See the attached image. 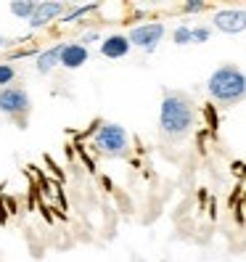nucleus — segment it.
<instances>
[{"instance_id": "f257e3e1", "label": "nucleus", "mask_w": 246, "mask_h": 262, "mask_svg": "<svg viewBox=\"0 0 246 262\" xmlns=\"http://www.w3.org/2000/svg\"><path fill=\"white\" fill-rule=\"evenodd\" d=\"M159 125L162 133L170 138L186 135L193 125V106L188 98H183L180 93H170L162 101V112H159Z\"/></svg>"}, {"instance_id": "f03ea898", "label": "nucleus", "mask_w": 246, "mask_h": 262, "mask_svg": "<svg viewBox=\"0 0 246 262\" xmlns=\"http://www.w3.org/2000/svg\"><path fill=\"white\" fill-rule=\"evenodd\" d=\"M209 96L217 98L220 103H238L246 98V74L238 67H220L209 77Z\"/></svg>"}, {"instance_id": "7ed1b4c3", "label": "nucleus", "mask_w": 246, "mask_h": 262, "mask_svg": "<svg viewBox=\"0 0 246 262\" xmlns=\"http://www.w3.org/2000/svg\"><path fill=\"white\" fill-rule=\"evenodd\" d=\"M93 146L101 151V154H109V157H119L125 154L127 146H130V135L122 125H101L96 130V138H93Z\"/></svg>"}, {"instance_id": "20e7f679", "label": "nucleus", "mask_w": 246, "mask_h": 262, "mask_svg": "<svg viewBox=\"0 0 246 262\" xmlns=\"http://www.w3.org/2000/svg\"><path fill=\"white\" fill-rule=\"evenodd\" d=\"M0 112L8 117H21L29 112V96L21 88H3L0 90Z\"/></svg>"}, {"instance_id": "39448f33", "label": "nucleus", "mask_w": 246, "mask_h": 262, "mask_svg": "<svg viewBox=\"0 0 246 262\" xmlns=\"http://www.w3.org/2000/svg\"><path fill=\"white\" fill-rule=\"evenodd\" d=\"M164 37V27L159 21H153V24H141V27H135L132 32H130V42L138 45V48H143V51H153L159 45V40Z\"/></svg>"}, {"instance_id": "423d86ee", "label": "nucleus", "mask_w": 246, "mask_h": 262, "mask_svg": "<svg viewBox=\"0 0 246 262\" xmlns=\"http://www.w3.org/2000/svg\"><path fill=\"white\" fill-rule=\"evenodd\" d=\"M214 27L220 32H228V35H238L246 29V11H238V8H228V11H220L214 16Z\"/></svg>"}, {"instance_id": "0eeeda50", "label": "nucleus", "mask_w": 246, "mask_h": 262, "mask_svg": "<svg viewBox=\"0 0 246 262\" xmlns=\"http://www.w3.org/2000/svg\"><path fill=\"white\" fill-rule=\"evenodd\" d=\"M130 37H125V35H111V37H106L103 42H101V53L106 56V58H122V56H127V51H130Z\"/></svg>"}, {"instance_id": "6e6552de", "label": "nucleus", "mask_w": 246, "mask_h": 262, "mask_svg": "<svg viewBox=\"0 0 246 262\" xmlns=\"http://www.w3.org/2000/svg\"><path fill=\"white\" fill-rule=\"evenodd\" d=\"M87 61V48L80 42H69L64 45V53H61V64H64L66 69H77V67H82Z\"/></svg>"}, {"instance_id": "1a4fd4ad", "label": "nucleus", "mask_w": 246, "mask_h": 262, "mask_svg": "<svg viewBox=\"0 0 246 262\" xmlns=\"http://www.w3.org/2000/svg\"><path fill=\"white\" fill-rule=\"evenodd\" d=\"M58 13H64V3H37V11H35V16L29 19V27L37 29L42 24H48L51 19H56Z\"/></svg>"}, {"instance_id": "9d476101", "label": "nucleus", "mask_w": 246, "mask_h": 262, "mask_svg": "<svg viewBox=\"0 0 246 262\" xmlns=\"http://www.w3.org/2000/svg\"><path fill=\"white\" fill-rule=\"evenodd\" d=\"M61 53H64V45H53V48H48L45 53L37 56V72H51L56 64H61Z\"/></svg>"}, {"instance_id": "9b49d317", "label": "nucleus", "mask_w": 246, "mask_h": 262, "mask_svg": "<svg viewBox=\"0 0 246 262\" xmlns=\"http://www.w3.org/2000/svg\"><path fill=\"white\" fill-rule=\"evenodd\" d=\"M37 11V3H11V13L19 19H32Z\"/></svg>"}, {"instance_id": "f8f14e48", "label": "nucleus", "mask_w": 246, "mask_h": 262, "mask_svg": "<svg viewBox=\"0 0 246 262\" xmlns=\"http://www.w3.org/2000/svg\"><path fill=\"white\" fill-rule=\"evenodd\" d=\"M172 37H175L177 45H188V42L193 40V29H188V27H177Z\"/></svg>"}, {"instance_id": "ddd939ff", "label": "nucleus", "mask_w": 246, "mask_h": 262, "mask_svg": "<svg viewBox=\"0 0 246 262\" xmlns=\"http://www.w3.org/2000/svg\"><path fill=\"white\" fill-rule=\"evenodd\" d=\"M13 77H16V69L8 67V64H0V88H6Z\"/></svg>"}, {"instance_id": "4468645a", "label": "nucleus", "mask_w": 246, "mask_h": 262, "mask_svg": "<svg viewBox=\"0 0 246 262\" xmlns=\"http://www.w3.org/2000/svg\"><path fill=\"white\" fill-rule=\"evenodd\" d=\"M96 8H98L96 3H90V6H80V8H77L74 13H69V16H66L64 21H77V19H80V16H85L87 11H96Z\"/></svg>"}, {"instance_id": "2eb2a0df", "label": "nucleus", "mask_w": 246, "mask_h": 262, "mask_svg": "<svg viewBox=\"0 0 246 262\" xmlns=\"http://www.w3.org/2000/svg\"><path fill=\"white\" fill-rule=\"evenodd\" d=\"M209 40V29L207 27H196L193 29V42H207Z\"/></svg>"}, {"instance_id": "dca6fc26", "label": "nucleus", "mask_w": 246, "mask_h": 262, "mask_svg": "<svg viewBox=\"0 0 246 262\" xmlns=\"http://www.w3.org/2000/svg\"><path fill=\"white\" fill-rule=\"evenodd\" d=\"M183 8H186L188 13H198V11H204V8H207V3H202V0H191V3H186Z\"/></svg>"}, {"instance_id": "f3484780", "label": "nucleus", "mask_w": 246, "mask_h": 262, "mask_svg": "<svg viewBox=\"0 0 246 262\" xmlns=\"http://www.w3.org/2000/svg\"><path fill=\"white\" fill-rule=\"evenodd\" d=\"M93 40H98L96 32H87V35H85V45H87V42H93Z\"/></svg>"}, {"instance_id": "a211bd4d", "label": "nucleus", "mask_w": 246, "mask_h": 262, "mask_svg": "<svg viewBox=\"0 0 246 262\" xmlns=\"http://www.w3.org/2000/svg\"><path fill=\"white\" fill-rule=\"evenodd\" d=\"M0 45H3V37H0Z\"/></svg>"}]
</instances>
